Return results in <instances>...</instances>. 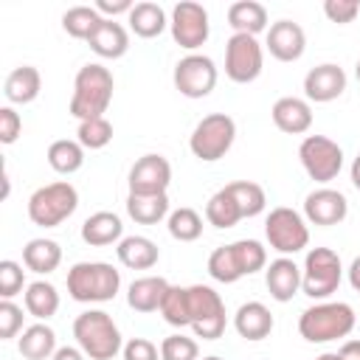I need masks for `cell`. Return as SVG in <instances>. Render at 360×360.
I'll return each mask as SVG.
<instances>
[{"label": "cell", "instance_id": "cell-1", "mask_svg": "<svg viewBox=\"0 0 360 360\" xmlns=\"http://www.w3.org/2000/svg\"><path fill=\"white\" fill-rule=\"evenodd\" d=\"M112 90H115V79L112 70L90 62L84 68H79L76 79H73V96H70V115L79 121L87 118H101L112 101Z\"/></svg>", "mask_w": 360, "mask_h": 360}, {"label": "cell", "instance_id": "cell-2", "mask_svg": "<svg viewBox=\"0 0 360 360\" xmlns=\"http://www.w3.org/2000/svg\"><path fill=\"white\" fill-rule=\"evenodd\" d=\"M354 309L346 301H321L301 312L298 332L307 343H329L338 338H346L354 329Z\"/></svg>", "mask_w": 360, "mask_h": 360}, {"label": "cell", "instance_id": "cell-3", "mask_svg": "<svg viewBox=\"0 0 360 360\" xmlns=\"http://www.w3.org/2000/svg\"><path fill=\"white\" fill-rule=\"evenodd\" d=\"M73 338H76V346L90 360H112L124 349L121 332H118L112 315L104 309H84L82 315H76Z\"/></svg>", "mask_w": 360, "mask_h": 360}, {"label": "cell", "instance_id": "cell-4", "mask_svg": "<svg viewBox=\"0 0 360 360\" xmlns=\"http://www.w3.org/2000/svg\"><path fill=\"white\" fill-rule=\"evenodd\" d=\"M121 273L107 262H76L68 270V295L79 304H104L118 295Z\"/></svg>", "mask_w": 360, "mask_h": 360}, {"label": "cell", "instance_id": "cell-5", "mask_svg": "<svg viewBox=\"0 0 360 360\" xmlns=\"http://www.w3.org/2000/svg\"><path fill=\"white\" fill-rule=\"evenodd\" d=\"M76 208H79V191L68 180H56V183L39 186L28 197V219L34 225H39V228L62 225Z\"/></svg>", "mask_w": 360, "mask_h": 360}, {"label": "cell", "instance_id": "cell-6", "mask_svg": "<svg viewBox=\"0 0 360 360\" xmlns=\"http://www.w3.org/2000/svg\"><path fill=\"white\" fill-rule=\"evenodd\" d=\"M343 278L340 256L332 248H309L301 267V292L309 298H329Z\"/></svg>", "mask_w": 360, "mask_h": 360}, {"label": "cell", "instance_id": "cell-7", "mask_svg": "<svg viewBox=\"0 0 360 360\" xmlns=\"http://www.w3.org/2000/svg\"><path fill=\"white\" fill-rule=\"evenodd\" d=\"M233 141H236V121L225 112H211L194 127V132L188 138V149L194 158L214 163L228 155Z\"/></svg>", "mask_w": 360, "mask_h": 360}, {"label": "cell", "instance_id": "cell-8", "mask_svg": "<svg viewBox=\"0 0 360 360\" xmlns=\"http://www.w3.org/2000/svg\"><path fill=\"white\" fill-rule=\"evenodd\" d=\"M264 236L270 242L273 250H278L281 256H292L298 250H304L309 245V228L307 219L287 205H278L267 214L264 219Z\"/></svg>", "mask_w": 360, "mask_h": 360}, {"label": "cell", "instance_id": "cell-9", "mask_svg": "<svg viewBox=\"0 0 360 360\" xmlns=\"http://www.w3.org/2000/svg\"><path fill=\"white\" fill-rule=\"evenodd\" d=\"M188 304H191V329L202 340H217L225 332V301L219 292L208 284H191L188 287Z\"/></svg>", "mask_w": 360, "mask_h": 360}, {"label": "cell", "instance_id": "cell-10", "mask_svg": "<svg viewBox=\"0 0 360 360\" xmlns=\"http://www.w3.org/2000/svg\"><path fill=\"white\" fill-rule=\"evenodd\" d=\"M264 68V48L250 34H233L225 42V76L236 84H250Z\"/></svg>", "mask_w": 360, "mask_h": 360}, {"label": "cell", "instance_id": "cell-11", "mask_svg": "<svg viewBox=\"0 0 360 360\" xmlns=\"http://www.w3.org/2000/svg\"><path fill=\"white\" fill-rule=\"evenodd\" d=\"M298 158L315 183H329L343 169V149L326 135H307L298 146Z\"/></svg>", "mask_w": 360, "mask_h": 360}, {"label": "cell", "instance_id": "cell-12", "mask_svg": "<svg viewBox=\"0 0 360 360\" xmlns=\"http://www.w3.org/2000/svg\"><path fill=\"white\" fill-rule=\"evenodd\" d=\"M169 28H172V39L186 48V51H197L205 45L208 39V11L202 3H194V0H180L174 8H172V20H169Z\"/></svg>", "mask_w": 360, "mask_h": 360}, {"label": "cell", "instance_id": "cell-13", "mask_svg": "<svg viewBox=\"0 0 360 360\" xmlns=\"http://www.w3.org/2000/svg\"><path fill=\"white\" fill-rule=\"evenodd\" d=\"M174 87L186 98H205L217 87V65L205 53H188L174 65Z\"/></svg>", "mask_w": 360, "mask_h": 360}, {"label": "cell", "instance_id": "cell-14", "mask_svg": "<svg viewBox=\"0 0 360 360\" xmlns=\"http://www.w3.org/2000/svg\"><path fill=\"white\" fill-rule=\"evenodd\" d=\"M172 183V163L163 155H143L129 169V194H166Z\"/></svg>", "mask_w": 360, "mask_h": 360}, {"label": "cell", "instance_id": "cell-15", "mask_svg": "<svg viewBox=\"0 0 360 360\" xmlns=\"http://www.w3.org/2000/svg\"><path fill=\"white\" fill-rule=\"evenodd\" d=\"M346 214H349V200L338 188L323 186V188L309 191L307 200H304V217L312 225L332 228V225H340L346 219Z\"/></svg>", "mask_w": 360, "mask_h": 360}, {"label": "cell", "instance_id": "cell-16", "mask_svg": "<svg viewBox=\"0 0 360 360\" xmlns=\"http://www.w3.org/2000/svg\"><path fill=\"white\" fill-rule=\"evenodd\" d=\"M343 90H346V70L340 65H335V62L315 65L304 76V96H307V101L326 104V101H335L338 96H343Z\"/></svg>", "mask_w": 360, "mask_h": 360}, {"label": "cell", "instance_id": "cell-17", "mask_svg": "<svg viewBox=\"0 0 360 360\" xmlns=\"http://www.w3.org/2000/svg\"><path fill=\"white\" fill-rule=\"evenodd\" d=\"M264 45H267V51H270L273 59H278V62H295L307 51V34L292 20H276L267 28Z\"/></svg>", "mask_w": 360, "mask_h": 360}, {"label": "cell", "instance_id": "cell-18", "mask_svg": "<svg viewBox=\"0 0 360 360\" xmlns=\"http://www.w3.org/2000/svg\"><path fill=\"white\" fill-rule=\"evenodd\" d=\"M264 284L270 290V298H276L278 304H287L301 292V267L290 256H278L267 264Z\"/></svg>", "mask_w": 360, "mask_h": 360}, {"label": "cell", "instance_id": "cell-19", "mask_svg": "<svg viewBox=\"0 0 360 360\" xmlns=\"http://www.w3.org/2000/svg\"><path fill=\"white\" fill-rule=\"evenodd\" d=\"M270 115H273V124L287 135H304L312 127V107L307 98H298V96L278 98Z\"/></svg>", "mask_w": 360, "mask_h": 360}, {"label": "cell", "instance_id": "cell-20", "mask_svg": "<svg viewBox=\"0 0 360 360\" xmlns=\"http://www.w3.org/2000/svg\"><path fill=\"white\" fill-rule=\"evenodd\" d=\"M82 239L90 248H107L118 245L124 239V222L112 211H96L82 222Z\"/></svg>", "mask_w": 360, "mask_h": 360}, {"label": "cell", "instance_id": "cell-21", "mask_svg": "<svg viewBox=\"0 0 360 360\" xmlns=\"http://www.w3.org/2000/svg\"><path fill=\"white\" fill-rule=\"evenodd\" d=\"M273 312L262 301H248L233 315V329L245 340H264L273 332Z\"/></svg>", "mask_w": 360, "mask_h": 360}, {"label": "cell", "instance_id": "cell-22", "mask_svg": "<svg viewBox=\"0 0 360 360\" xmlns=\"http://www.w3.org/2000/svg\"><path fill=\"white\" fill-rule=\"evenodd\" d=\"M169 281L163 276H143V278H135L127 290V304L135 309V312H160V304L169 292Z\"/></svg>", "mask_w": 360, "mask_h": 360}, {"label": "cell", "instance_id": "cell-23", "mask_svg": "<svg viewBox=\"0 0 360 360\" xmlns=\"http://www.w3.org/2000/svg\"><path fill=\"white\" fill-rule=\"evenodd\" d=\"M90 51L98 53L101 59H121L129 51V34L121 22L115 20H101V25L93 31V37L87 39Z\"/></svg>", "mask_w": 360, "mask_h": 360}, {"label": "cell", "instance_id": "cell-24", "mask_svg": "<svg viewBox=\"0 0 360 360\" xmlns=\"http://www.w3.org/2000/svg\"><path fill=\"white\" fill-rule=\"evenodd\" d=\"M42 90V76L34 65L14 68L3 82V96L8 104H31Z\"/></svg>", "mask_w": 360, "mask_h": 360}, {"label": "cell", "instance_id": "cell-25", "mask_svg": "<svg viewBox=\"0 0 360 360\" xmlns=\"http://www.w3.org/2000/svg\"><path fill=\"white\" fill-rule=\"evenodd\" d=\"M56 332L48 323H31L22 329V335L17 338V352L25 360H51L56 354Z\"/></svg>", "mask_w": 360, "mask_h": 360}, {"label": "cell", "instance_id": "cell-26", "mask_svg": "<svg viewBox=\"0 0 360 360\" xmlns=\"http://www.w3.org/2000/svg\"><path fill=\"white\" fill-rule=\"evenodd\" d=\"M115 253L118 262L129 270H152L160 259V250L149 236H124L115 245Z\"/></svg>", "mask_w": 360, "mask_h": 360}, {"label": "cell", "instance_id": "cell-27", "mask_svg": "<svg viewBox=\"0 0 360 360\" xmlns=\"http://www.w3.org/2000/svg\"><path fill=\"white\" fill-rule=\"evenodd\" d=\"M228 25L233 28V34H262L267 31V8L256 0H239L233 6H228Z\"/></svg>", "mask_w": 360, "mask_h": 360}, {"label": "cell", "instance_id": "cell-28", "mask_svg": "<svg viewBox=\"0 0 360 360\" xmlns=\"http://www.w3.org/2000/svg\"><path fill=\"white\" fill-rule=\"evenodd\" d=\"M59 262H62V248H59V242H53V239L39 236V239H31V242L22 248V264H25L31 273L48 276V273H53V270L59 267Z\"/></svg>", "mask_w": 360, "mask_h": 360}, {"label": "cell", "instance_id": "cell-29", "mask_svg": "<svg viewBox=\"0 0 360 360\" xmlns=\"http://www.w3.org/2000/svg\"><path fill=\"white\" fill-rule=\"evenodd\" d=\"M127 214L138 225H158L160 219H169V194H129L127 197Z\"/></svg>", "mask_w": 360, "mask_h": 360}, {"label": "cell", "instance_id": "cell-30", "mask_svg": "<svg viewBox=\"0 0 360 360\" xmlns=\"http://www.w3.org/2000/svg\"><path fill=\"white\" fill-rule=\"evenodd\" d=\"M127 22H129L132 34L141 37V39H152V37L163 34V28L169 25L166 11H163L158 3H149V0L135 3V8L127 14Z\"/></svg>", "mask_w": 360, "mask_h": 360}, {"label": "cell", "instance_id": "cell-31", "mask_svg": "<svg viewBox=\"0 0 360 360\" xmlns=\"http://www.w3.org/2000/svg\"><path fill=\"white\" fill-rule=\"evenodd\" d=\"M22 304H25L28 315H34L37 321H48L59 309V292H56V287L51 281H31L25 287Z\"/></svg>", "mask_w": 360, "mask_h": 360}, {"label": "cell", "instance_id": "cell-32", "mask_svg": "<svg viewBox=\"0 0 360 360\" xmlns=\"http://www.w3.org/2000/svg\"><path fill=\"white\" fill-rule=\"evenodd\" d=\"M84 163V146L70 138H59L48 146V166L59 174H73Z\"/></svg>", "mask_w": 360, "mask_h": 360}, {"label": "cell", "instance_id": "cell-33", "mask_svg": "<svg viewBox=\"0 0 360 360\" xmlns=\"http://www.w3.org/2000/svg\"><path fill=\"white\" fill-rule=\"evenodd\" d=\"M205 219L214 228H233L242 219V211H239L236 200L231 197V191L225 186L219 191H214L211 200L205 202Z\"/></svg>", "mask_w": 360, "mask_h": 360}, {"label": "cell", "instance_id": "cell-34", "mask_svg": "<svg viewBox=\"0 0 360 360\" xmlns=\"http://www.w3.org/2000/svg\"><path fill=\"white\" fill-rule=\"evenodd\" d=\"M101 14L96 11V6H73L62 14V28L73 37V39H90L93 31L101 25Z\"/></svg>", "mask_w": 360, "mask_h": 360}, {"label": "cell", "instance_id": "cell-35", "mask_svg": "<svg viewBox=\"0 0 360 360\" xmlns=\"http://www.w3.org/2000/svg\"><path fill=\"white\" fill-rule=\"evenodd\" d=\"M225 188H228L231 197L236 200V205H239V211H242V219L259 217V214L264 211V205H267L264 188H262L259 183H253V180H236V183H228Z\"/></svg>", "mask_w": 360, "mask_h": 360}, {"label": "cell", "instance_id": "cell-36", "mask_svg": "<svg viewBox=\"0 0 360 360\" xmlns=\"http://www.w3.org/2000/svg\"><path fill=\"white\" fill-rule=\"evenodd\" d=\"M208 273L214 281H222V284H233L245 276L242 264H239V256L233 250V242L231 245H222L217 248L211 256H208Z\"/></svg>", "mask_w": 360, "mask_h": 360}, {"label": "cell", "instance_id": "cell-37", "mask_svg": "<svg viewBox=\"0 0 360 360\" xmlns=\"http://www.w3.org/2000/svg\"><path fill=\"white\" fill-rule=\"evenodd\" d=\"M160 315L169 326H191V304H188V287H169L163 304H160Z\"/></svg>", "mask_w": 360, "mask_h": 360}, {"label": "cell", "instance_id": "cell-38", "mask_svg": "<svg viewBox=\"0 0 360 360\" xmlns=\"http://www.w3.org/2000/svg\"><path fill=\"white\" fill-rule=\"evenodd\" d=\"M166 228H169L172 239H177V242H194V239L202 236V217L194 208L183 205V208H174L169 214Z\"/></svg>", "mask_w": 360, "mask_h": 360}, {"label": "cell", "instance_id": "cell-39", "mask_svg": "<svg viewBox=\"0 0 360 360\" xmlns=\"http://www.w3.org/2000/svg\"><path fill=\"white\" fill-rule=\"evenodd\" d=\"M76 141H79L84 149H104V146L112 141V124H110L104 115H101V118L79 121Z\"/></svg>", "mask_w": 360, "mask_h": 360}, {"label": "cell", "instance_id": "cell-40", "mask_svg": "<svg viewBox=\"0 0 360 360\" xmlns=\"http://www.w3.org/2000/svg\"><path fill=\"white\" fill-rule=\"evenodd\" d=\"M233 250L239 256V264H242L245 276L259 273L267 264V248L262 242H256V239H239V242H233Z\"/></svg>", "mask_w": 360, "mask_h": 360}, {"label": "cell", "instance_id": "cell-41", "mask_svg": "<svg viewBox=\"0 0 360 360\" xmlns=\"http://www.w3.org/2000/svg\"><path fill=\"white\" fill-rule=\"evenodd\" d=\"M160 360H200V346L194 338L186 335H169L160 343Z\"/></svg>", "mask_w": 360, "mask_h": 360}, {"label": "cell", "instance_id": "cell-42", "mask_svg": "<svg viewBox=\"0 0 360 360\" xmlns=\"http://www.w3.org/2000/svg\"><path fill=\"white\" fill-rule=\"evenodd\" d=\"M25 287V270L22 264L3 259L0 262V298H14L17 292H22Z\"/></svg>", "mask_w": 360, "mask_h": 360}, {"label": "cell", "instance_id": "cell-43", "mask_svg": "<svg viewBox=\"0 0 360 360\" xmlns=\"http://www.w3.org/2000/svg\"><path fill=\"white\" fill-rule=\"evenodd\" d=\"M22 332V307H17L11 298L0 301V340H11Z\"/></svg>", "mask_w": 360, "mask_h": 360}, {"label": "cell", "instance_id": "cell-44", "mask_svg": "<svg viewBox=\"0 0 360 360\" xmlns=\"http://www.w3.org/2000/svg\"><path fill=\"white\" fill-rule=\"evenodd\" d=\"M323 14H326L332 22L346 25V22H352V20L360 14V3H357V0H326V3H323Z\"/></svg>", "mask_w": 360, "mask_h": 360}, {"label": "cell", "instance_id": "cell-45", "mask_svg": "<svg viewBox=\"0 0 360 360\" xmlns=\"http://www.w3.org/2000/svg\"><path fill=\"white\" fill-rule=\"evenodd\" d=\"M124 360H160V349L149 338H129L121 349Z\"/></svg>", "mask_w": 360, "mask_h": 360}, {"label": "cell", "instance_id": "cell-46", "mask_svg": "<svg viewBox=\"0 0 360 360\" xmlns=\"http://www.w3.org/2000/svg\"><path fill=\"white\" fill-rule=\"evenodd\" d=\"M20 132H22V118H20V112L14 110V107H0V143H14L17 138H20Z\"/></svg>", "mask_w": 360, "mask_h": 360}, {"label": "cell", "instance_id": "cell-47", "mask_svg": "<svg viewBox=\"0 0 360 360\" xmlns=\"http://www.w3.org/2000/svg\"><path fill=\"white\" fill-rule=\"evenodd\" d=\"M132 8H135L132 0H96V11H98L101 17L107 14V20L115 17V14H129Z\"/></svg>", "mask_w": 360, "mask_h": 360}, {"label": "cell", "instance_id": "cell-48", "mask_svg": "<svg viewBox=\"0 0 360 360\" xmlns=\"http://www.w3.org/2000/svg\"><path fill=\"white\" fill-rule=\"evenodd\" d=\"M84 357H87V354H84L79 346H59L51 360H84Z\"/></svg>", "mask_w": 360, "mask_h": 360}, {"label": "cell", "instance_id": "cell-49", "mask_svg": "<svg viewBox=\"0 0 360 360\" xmlns=\"http://www.w3.org/2000/svg\"><path fill=\"white\" fill-rule=\"evenodd\" d=\"M338 354H340L343 360H360V340H346V343L338 349Z\"/></svg>", "mask_w": 360, "mask_h": 360}, {"label": "cell", "instance_id": "cell-50", "mask_svg": "<svg viewBox=\"0 0 360 360\" xmlns=\"http://www.w3.org/2000/svg\"><path fill=\"white\" fill-rule=\"evenodd\" d=\"M346 273H349V284H352V290H357V292H360V256L349 264V270H346Z\"/></svg>", "mask_w": 360, "mask_h": 360}, {"label": "cell", "instance_id": "cell-51", "mask_svg": "<svg viewBox=\"0 0 360 360\" xmlns=\"http://www.w3.org/2000/svg\"><path fill=\"white\" fill-rule=\"evenodd\" d=\"M352 183H354V188L360 191V155L352 160Z\"/></svg>", "mask_w": 360, "mask_h": 360}, {"label": "cell", "instance_id": "cell-52", "mask_svg": "<svg viewBox=\"0 0 360 360\" xmlns=\"http://www.w3.org/2000/svg\"><path fill=\"white\" fill-rule=\"evenodd\" d=\"M315 360H343V357H340L338 352H323V354H321V357H315Z\"/></svg>", "mask_w": 360, "mask_h": 360}, {"label": "cell", "instance_id": "cell-53", "mask_svg": "<svg viewBox=\"0 0 360 360\" xmlns=\"http://www.w3.org/2000/svg\"><path fill=\"white\" fill-rule=\"evenodd\" d=\"M354 76H357V82H360V59H357V65H354Z\"/></svg>", "mask_w": 360, "mask_h": 360}, {"label": "cell", "instance_id": "cell-54", "mask_svg": "<svg viewBox=\"0 0 360 360\" xmlns=\"http://www.w3.org/2000/svg\"><path fill=\"white\" fill-rule=\"evenodd\" d=\"M202 360H222V357H217V354H208V357H202Z\"/></svg>", "mask_w": 360, "mask_h": 360}]
</instances>
